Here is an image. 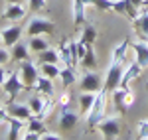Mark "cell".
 Wrapping results in <instances>:
<instances>
[{"instance_id": "cell-1", "label": "cell", "mask_w": 148, "mask_h": 140, "mask_svg": "<svg viewBox=\"0 0 148 140\" xmlns=\"http://www.w3.org/2000/svg\"><path fill=\"white\" fill-rule=\"evenodd\" d=\"M107 91L101 89L99 93H97V99H95V103H93L91 111L87 113V128L93 130L97 128V124L101 122L103 118H105V111H107Z\"/></svg>"}, {"instance_id": "cell-2", "label": "cell", "mask_w": 148, "mask_h": 140, "mask_svg": "<svg viewBox=\"0 0 148 140\" xmlns=\"http://www.w3.org/2000/svg\"><path fill=\"white\" fill-rule=\"evenodd\" d=\"M123 69H125L123 63L111 61V67L107 71V77H105V83H103V89L107 93H113L116 87H121V79H123V73H125Z\"/></svg>"}, {"instance_id": "cell-3", "label": "cell", "mask_w": 148, "mask_h": 140, "mask_svg": "<svg viewBox=\"0 0 148 140\" xmlns=\"http://www.w3.org/2000/svg\"><path fill=\"white\" fill-rule=\"evenodd\" d=\"M97 130L101 132L103 138H107V140L119 138V134H121V118H119V117L107 118V117H105L101 122L97 124Z\"/></svg>"}, {"instance_id": "cell-4", "label": "cell", "mask_w": 148, "mask_h": 140, "mask_svg": "<svg viewBox=\"0 0 148 140\" xmlns=\"http://www.w3.org/2000/svg\"><path fill=\"white\" fill-rule=\"evenodd\" d=\"M56 32V24L51 22V20H47V18H40V16H36L30 20L28 24V36H42V34H53Z\"/></svg>"}, {"instance_id": "cell-5", "label": "cell", "mask_w": 148, "mask_h": 140, "mask_svg": "<svg viewBox=\"0 0 148 140\" xmlns=\"http://www.w3.org/2000/svg\"><path fill=\"white\" fill-rule=\"evenodd\" d=\"M20 77H22L24 85H26V89H32L36 85V81H38V67H36L34 63L30 61V59H26V61H22V65H20Z\"/></svg>"}, {"instance_id": "cell-6", "label": "cell", "mask_w": 148, "mask_h": 140, "mask_svg": "<svg viewBox=\"0 0 148 140\" xmlns=\"http://www.w3.org/2000/svg\"><path fill=\"white\" fill-rule=\"evenodd\" d=\"M2 89L10 95L12 99H16V97H18V93H20L22 89H26L22 77H20V71H12L10 75L6 77V81H4V85H2Z\"/></svg>"}, {"instance_id": "cell-7", "label": "cell", "mask_w": 148, "mask_h": 140, "mask_svg": "<svg viewBox=\"0 0 148 140\" xmlns=\"http://www.w3.org/2000/svg\"><path fill=\"white\" fill-rule=\"evenodd\" d=\"M79 118H81V115H77L75 111H71L69 107L59 109V120H57L59 130H71V128H75V124L79 122Z\"/></svg>"}, {"instance_id": "cell-8", "label": "cell", "mask_w": 148, "mask_h": 140, "mask_svg": "<svg viewBox=\"0 0 148 140\" xmlns=\"http://www.w3.org/2000/svg\"><path fill=\"white\" fill-rule=\"evenodd\" d=\"M81 91H91V93H99L103 89V83H101V77L97 73H91L87 71L83 77H81V83H79Z\"/></svg>"}, {"instance_id": "cell-9", "label": "cell", "mask_w": 148, "mask_h": 140, "mask_svg": "<svg viewBox=\"0 0 148 140\" xmlns=\"http://www.w3.org/2000/svg\"><path fill=\"white\" fill-rule=\"evenodd\" d=\"M132 28L136 30L140 40L148 42V6H144V10L140 12L136 18H132Z\"/></svg>"}, {"instance_id": "cell-10", "label": "cell", "mask_w": 148, "mask_h": 140, "mask_svg": "<svg viewBox=\"0 0 148 140\" xmlns=\"http://www.w3.org/2000/svg\"><path fill=\"white\" fill-rule=\"evenodd\" d=\"M6 111H8L10 117H16V118H20V120H30V118L34 117L32 109L28 105H20V103H10Z\"/></svg>"}, {"instance_id": "cell-11", "label": "cell", "mask_w": 148, "mask_h": 140, "mask_svg": "<svg viewBox=\"0 0 148 140\" xmlns=\"http://www.w3.org/2000/svg\"><path fill=\"white\" fill-rule=\"evenodd\" d=\"M140 71H142V65L138 63L136 59H134L132 63H128V65L125 67L123 79H121V87H128V83L132 81V79H136L138 75H140Z\"/></svg>"}, {"instance_id": "cell-12", "label": "cell", "mask_w": 148, "mask_h": 140, "mask_svg": "<svg viewBox=\"0 0 148 140\" xmlns=\"http://www.w3.org/2000/svg\"><path fill=\"white\" fill-rule=\"evenodd\" d=\"M2 34V44L6 47H12L16 42H20V34H22V28L20 26H10V28H6L4 32H0Z\"/></svg>"}, {"instance_id": "cell-13", "label": "cell", "mask_w": 148, "mask_h": 140, "mask_svg": "<svg viewBox=\"0 0 148 140\" xmlns=\"http://www.w3.org/2000/svg\"><path fill=\"white\" fill-rule=\"evenodd\" d=\"M132 49H134V59L142 67H148V42L140 40L136 44H132Z\"/></svg>"}, {"instance_id": "cell-14", "label": "cell", "mask_w": 148, "mask_h": 140, "mask_svg": "<svg viewBox=\"0 0 148 140\" xmlns=\"http://www.w3.org/2000/svg\"><path fill=\"white\" fill-rule=\"evenodd\" d=\"M95 99H97V93H91V91H83V93L79 95V115L83 117H87V113L91 111V107H93V103H95Z\"/></svg>"}, {"instance_id": "cell-15", "label": "cell", "mask_w": 148, "mask_h": 140, "mask_svg": "<svg viewBox=\"0 0 148 140\" xmlns=\"http://www.w3.org/2000/svg\"><path fill=\"white\" fill-rule=\"evenodd\" d=\"M24 16H26V8L20 6V2H12V4H8V8L4 10L2 20H20Z\"/></svg>"}, {"instance_id": "cell-16", "label": "cell", "mask_w": 148, "mask_h": 140, "mask_svg": "<svg viewBox=\"0 0 148 140\" xmlns=\"http://www.w3.org/2000/svg\"><path fill=\"white\" fill-rule=\"evenodd\" d=\"M20 130H24V120H20V118H16V117H10L8 118V134H6V138L8 140L20 138L22 136Z\"/></svg>"}, {"instance_id": "cell-17", "label": "cell", "mask_w": 148, "mask_h": 140, "mask_svg": "<svg viewBox=\"0 0 148 140\" xmlns=\"http://www.w3.org/2000/svg\"><path fill=\"white\" fill-rule=\"evenodd\" d=\"M34 89L40 95H53V83H51L49 77L40 75V77H38V81H36V85H34Z\"/></svg>"}, {"instance_id": "cell-18", "label": "cell", "mask_w": 148, "mask_h": 140, "mask_svg": "<svg viewBox=\"0 0 148 140\" xmlns=\"http://www.w3.org/2000/svg\"><path fill=\"white\" fill-rule=\"evenodd\" d=\"M38 55H40V57H38L40 63H56V65H61V57H59V51H57V49L47 47V49H44V51L38 53Z\"/></svg>"}, {"instance_id": "cell-19", "label": "cell", "mask_w": 148, "mask_h": 140, "mask_svg": "<svg viewBox=\"0 0 148 140\" xmlns=\"http://www.w3.org/2000/svg\"><path fill=\"white\" fill-rule=\"evenodd\" d=\"M126 89L128 87H116L113 93V103H114V109L119 111V113H125L126 111V103H125V95H126Z\"/></svg>"}, {"instance_id": "cell-20", "label": "cell", "mask_w": 148, "mask_h": 140, "mask_svg": "<svg viewBox=\"0 0 148 140\" xmlns=\"http://www.w3.org/2000/svg\"><path fill=\"white\" fill-rule=\"evenodd\" d=\"M12 59H14V61H26V59H30L28 46L22 44V42H16V44L12 46Z\"/></svg>"}, {"instance_id": "cell-21", "label": "cell", "mask_w": 148, "mask_h": 140, "mask_svg": "<svg viewBox=\"0 0 148 140\" xmlns=\"http://www.w3.org/2000/svg\"><path fill=\"white\" fill-rule=\"evenodd\" d=\"M85 6H87L85 0H73V20L77 26L85 22Z\"/></svg>"}, {"instance_id": "cell-22", "label": "cell", "mask_w": 148, "mask_h": 140, "mask_svg": "<svg viewBox=\"0 0 148 140\" xmlns=\"http://www.w3.org/2000/svg\"><path fill=\"white\" fill-rule=\"evenodd\" d=\"M59 57H61V65H69L73 67V61H71V47H69V40H63L59 44Z\"/></svg>"}, {"instance_id": "cell-23", "label": "cell", "mask_w": 148, "mask_h": 140, "mask_svg": "<svg viewBox=\"0 0 148 140\" xmlns=\"http://www.w3.org/2000/svg\"><path fill=\"white\" fill-rule=\"evenodd\" d=\"M59 81H61V85H63V87L73 85V83H75V71H73V67L63 65V67L59 69Z\"/></svg>"}, {"instance_id": "cell-24", "label": "cell", "mask_w": 148, "mask_h": 140, "mask_svg": "<svg viewBox=\"0 0 148 140\" xmlns=\"http://www.w3.org/2000/svg\"><path fill=\"white\" fill-rule=\"evenodd\" d=\"M81 67H85V69H91L97 65V55H95V49L93 46H87V51H85V55L81 57Z\"/></svg>"}, {"instance_id": "cell-25", "label": "cell", "mask_w": 148, "mask_h": 140, "mask_svg": "<svg viewBox=\"0 0 148 140\" xmlns=\"http://www.w3.org/2000/svg\"><path fill=\"white\" fill-rule=\"evenodd\" d=\"M95 40H97V28L91 26V24H85V28H83V36H81V42H83L85 46H93Z\"/></svg>"}, {"instance_id": "cell-26", "label": "cell", "mask_w": 148, "mask_h": 140, "mask_svg": "<svg viewBox=\"0 0 148 140\" xmlns=\"http://www.w3.org/2000/svg\"><path fill=\"white\" fill-rule=\"evenodd\" d=\"M130 46V42L125 40L123 44H119V46L113 49V61H119V63H125V57H126V49Z\"/></svg>"}, {"instance_id": "cell-27", "label": "cell", "mask_w": 148, "mask_h": 140, "mask_svg": "<svg viewBox=\"0 0 148 140\" xmlns=\"http://www.w3.org/2000/svg\"><path fill=\"white\" fill-rule=\"evenodd\" d=\"M59 69H61V67H57L56 63H40V71H42V75H46V77H49V79L59 77Z\"/></svg>"}, {"instance_id": "cell-28", "label": "cell", "mask_w": 148, "mask_h": 140, "mask_svg": "<svg viewBox=\"0 0 148 140\" xmlns=\"http://www.w3.org/2000/svg\"><path fill=\"white\" fill-rule=\"evenodd\" d=\"M47 42L44 38H40V36H34L32 40H30V51H36V53H42L44 49H47Z\"/></svg>"}, {"instance_id": "cell-29", "label": "cell", "mask_w": 148, "mask_h": 140, "mask_svg": "<svg viewBox=\"0 0 148 140\" xmlns=\"http://www.w3.org/2000/svg\"><path fill=\"white\" fill-rule=\"evenodd\" d=\"M28 130H34V132H44L46 130V124H44V118H38V117H32L30 120H28V126H26Z\"/></svg>"}, {"instance_id": "cell-30", "label": "cell", "mask_w": 148, "mask_h": 140, "mask_svg": "<svg viewBox=\"0 0 148 140\" xmlns=\"http://www.w3.org/2000/svg\"><path fill=\"white\" fill-rule=\"evenodd\" d=\"M51 109H53V99H51V95H44V107H42V111H40L38 118H46L47 115H49Z\"/></svg>"}, {"instance_id": "cell-31", "label": "cell", "mask_w": 148, "mask_h": 140, "mask_svg": "<svg viewBox=\"0 0 148 140\" xmlns=\"http://www.w3.org/2000/svg\"><path fill=\"white\" fill-rule=\"evenodd\" d=\"M28 107L32 109V115L38 117V115H40V111H42V107H44V95H42V97H32Z\"/></svg>"}, {"instance_id": "cell-32", "label": "cell", "mask_w": 148, "mask_h": 140, "mask_svg": "<svg viewBox=\"0 0 148 140\" xmlns=\"http://www.w3.org/2000/svg\"><path fill=\"white\" fill-rule=\"evenodd\" d=\"M138 138L140 140H148V120H140L138 122Z\"/></svg>"}, {"instance_id": "cell-33", "label": "cell", "mask_w": 148, "mask_h": 140, "mask_svg": "<svg viewBox=\"0 0 148 140\" xmlns=\"http://www.w3.org/2000/svg\"><path fill=\"white\" fill-rule=\"evenodd\" d=\"M69 47H71V61H73V65H77V63H79V55H77V47H79V42H75V40H69Z\"/></svg>"}, {"instance_id": "cell-34", "label": "cell", "mask_w": 148, "mask_h": 140, "mask_svg": "<svg viewBox=\"0 0 148 140\" xmlns=\"http://www.w3.org/2000/svg\"><path fill=\"white\" fill-rule=\"evenodd\" d=\"M91 4H95L99 10H105V12L113 10V2L111 0H91Z\"/></svg>"}, {"instance_id": "cell-35", "label": "cell", "mask_w": 148, "mask_h": 140, "mask_svg": "<svg viewBox=\"0 0 148 140\" xmlns=\"http://www.w3.org/2000/svg\"><path fill=\"white\" fill-rule=\"evenodd\" d=\"M113 10L116 12V14H126V0H114Z\"/></svg>"}, {"instance_id": "cell-36", "label": "cell", "mask_w": 148, "mask_h": 140, "mask_svg": "<svg viewBox=\"0 0 148 140\" xmlns=\"http://www.w3.org/2000/svg\"><path fill=\"white\" fill-rule=\"evenodd\" d=\"M46 2H47V0H30V10H34V12H38V10H44Z\"/></svg>"}, {"instance_id": "cell-37", "label": "cell", "mask_w": 148, "mask_h": 140, "mask_svg": "<svg viewBox=\"0 0 148 140\" xmlns=\"http://www.w3.org/2000/svg\"><path fill=\"white\" fill-rule=\"evenodd\" d=\"M69 103H71V95H69V93H63L61 97H59V109L69 107Z\"/></svg>"}, {"instance_id": "cell-38", "label": "cell", "mask_w": 148, "mask_h": 140, "mask_svg": "<svg viewBox=\"0 0 148 140\" xmlns=\"http://www.w3.org/2000/svg\"><path fill=\"white\" fill-rule=\"evenodd\" d=\"M24 140H40V132H34V130H28L26 128V132L22 134Z\"/></svg>"}, {"instance_id": "cell-39", "label": "cell", "mask_w": 148, "mask_h": 140, "mask_svg": "<svg viewBox=\"0 0 148 140\" xmlns=\"http://www.w3.org/2000/svg\"><path fill=\"white\" fill-rule=\"evenodd\" d=\"M59 138H61L59 134H51V132H46V130L40 134V140H59Z\"/></svg>"}, {"instance_id": "cell-40", "label": "cell", "mask_w": 148, "mask_h": 140, "mask_svg": "<svg viewBox=\"0 0 148 140\" xmlns=\"http://www.w3.org/2000/svg\"><path fill=\"white\" fill-rule=\"evenodd\" d=\"M8 59H10V53L4 49V47H0V65H4V63H8Z\"/></svg>"}, {"instance_id": "cell-41", "label": "cell", "mask_w": 148, "mask_h": 140, "mask_svg": "<svg viewBox=\"0 0 148 140\" xmlns=\"http://www.w3.org/2000/svg\"><path fill=\"white\" fill-rule=\"evenodd\" d=\"M8 118H10V115H8V111L0 109V124H2V122H8Z\"/></svg>"}, {"instance_id": "cell-42", "label": "cell", "mask_w": 148, "mask_h": 140, "mask_svg": "<svg viewBox=\"0 0 148 140\" xmlns=\"http://www.w3.org/2000/svg\"><path fill=\"white\" fill-rule=\"evenodd\" d=\"M130 4H132V6H134V8H144V6H146V2H144V0H130Z\"/></svg>"}, {"instance_id": "cell-43", "label": "cell", "mask_w": 148, "mask_h": 140, "mask_svg": "<svg viewBox=\"0 0 148 140\" xmlns=\"http://www.w3.org/2000/svg\"><path fill=\"white\" fill-rule=\"evenodd\" d=\"M4 81H6V69H4V67L0 65V87L4 85Z\"/></svg>"}, {"instance_id": "cell-44", "label": "cell", "mask_w": 148, "mask_h": 140, "mask_svg": "<svg viewBox=\"0 0 148 140\" xmlns=\"http://www.w3.org/2000/svg\"><path fill=\"white\" fill-rule=\"evenodd\" d=\"M8 4H12V2H22V0H6Z\"/></svg>"}, {"instance_id": "cell-45", "label": "cell", "mask_w": 148, "mask_h": 140, "mask_svg": "<svg viewBox=\"0 0 148 140\" xmlns=\"http://www.w3.org/2000/svg\"><path fill=\"white\" fill-rule=\"evenodd\" d=\"M0 44H2V34H0Z\"/></svg>"}, {"instance_id": "cell-46", "label": "cell", "mask_w": 148, "mask_h": 140, "mask_svg": "<svg viewBox=\"0 0 148 140\" xmlns=\"http://www.w3.org/2000/svg\"><path fill=\"white\" fill-rule=\"evenodd\" d=\"M144 2H146V6H148V0H144Z\"/></svg>"}, {"instance_id": "cell-47", "label": "cell", "mask_w": 148, "mask_h": 140, "mask_svg": "<svg viewBox=\"0 0 148 140\" xmlns=\"http://www.w3.org/2000/svg\"><path fill=\"white\" fill-rule=\"evenodd\" d=\"M146 89H148V83H146Z\"/></svg>"}]
</instances>
